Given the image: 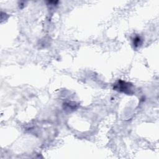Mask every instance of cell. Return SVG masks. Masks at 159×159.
<instances>
[{
    "label": "cell",
    "mask_w": 159,
    "mask_h": 159,
    "mask_svg": "<svg viewBox=\"0 0 159 159\" xmlns=\"http://www.w3.org/2000/svg\"><path fill=\"white\" fill-rule=\"evenodd\" d=\"M132 85L129 83H127L124 81L119 80L114 86V89L115 90H117L120 92L124 93L125 94H132L133 91L132 89Z\"/></svg>",
    "instance_id": "1"
},
{
    "label": "cell",
    "mask_w": 159,
    "mask_h": 159,
    "mask_svg": "<svg viewBox=\"0 0 159 159\" xmlns=\"http://www.w3.org/2000/svg\"><path fill=\"white\" fill-rule=\"evenodd\" d=\"M133 43L135 47H139L142 43V40L139 36H136L133 40Z\"/></svg>",
    "instance_id": "2"
}]
</instances>
